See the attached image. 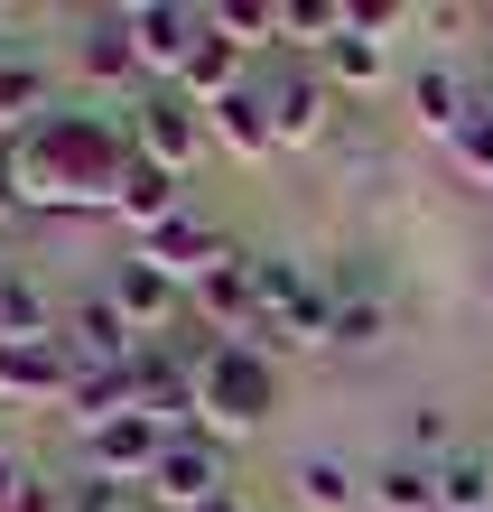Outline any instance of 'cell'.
<instances>
[{"instance_id":"obj_13","label":"cell","mask_w":493,"mask_h":512,"mask_svg":"<svg viewBox=\"0 0 493 512\" xmlns=\"http://www.w3.org/2000/svg\"><path fill=\"white\" fill-rule=\"evenodd\" d=\"M75 66H84V84H140V47H131V19L121 10H94L84 19V38H75Z\"/></svg>"},{"instance_id":"obj_23","label":"cell","mask_w":493,"mask_h":512,"mask_svg":"<svg viewBox=\"0 0 493 512\" xmlns=\"http://www.w3.org/2000/svg\"><path fill=\"white\" fill-rule=\"evenodd\" d=\"M438 512H493V457L484 447H456L438 466Z\"/></svg>"},{"instance_id":"obj_1","label":"cell","mask_w":493,"mask_h":512,"mask_svg":"<svg viewBox=\"0 0 493 512\" xmlns=\"http://www.w3.org/2000/svg\"><path fill=\"white\" fill-rule=\"evenodd\" d=\"M131 159H140L131 122L121 112H84V103H56L47 122L10 131V177H19L28 215H112Z\"/></svg>"},{"instance_id":"obj_19","label":"cell","mask_w":493,"mask_h":512,"mask_svg":"<svg viewBox=\"0 0 493 512\" xmlns=\"http://www.w3.org/2000/svg\"><path fill=\"white\" fill-rule=\"evenodd\" d=\"M205 122H214V140H224L233 159H270V149H280V131H270V103H261V84H242V94H233V103H214Z\"/></svg>"},{"instance_id":"obj_29","label":"cell","mask_w":493,"mask_h":512,"mask_svg":"<svg viewBox=\"0 0 493 512\" xmlns=\"http://www.w3.org/2000/svg\"><path fill=\"white\" fill-rule=\"evenodd\" d=\"M56 512H131V494H121L112 475L84 466V475H66V485H56Z\"/></svg>"},{"instance_id":"obj_36","label":"cell","mask_w":493,"mask_h":512,"mask_svg":"<svg viewBox=\"0 0 493 512\" xmlns=\"http://www.w3.org/2000/svg\"><path fill=\"white\" fill-rule=\"evenodd\" d=\"M10 56H19V47H10V38H0V66H10Z\"/></svg>"},{"instance_id":"obj_28","label":"cell","mask_w":493,"mask_h":512,"mask_svg":"<svg viewBox=\"0 0 493 512\" xmlns=\"http://www.w3.org/2000/svg\"><path fill=\"white\" fill-rule=\"evenodd\" d=\"M400 457H419V466H447L456 457V438H447V410H410V429H400Z\"/></svg>"},{"instance_id":"obj_25","label":"cell","mask_w":493,"mask_h":512,"mask_svg":"<svg viewBox=\"0 0 493 512\" xmlns=\"http://www.w3.org/2000/svg\"><path fill=\"white\" fill-rule=\"evenodd\" d=\"M28 336H66V317H47V298H38V280H19L0 289V345H28Z\"/></svg>"},{"instance_id":"obj_18","label":"cell","mask_w":493,"mask_h":512,"mask_svg":"<svg viewBox=\"0 0 493 512\" xmlns=\"http://www.w3.org/2000/svg\"><path fill=\"white\" fill-rule=\"evenodd\" d=\"M242 84H252V75H242V47H233V38H214V19H205V47L187 56V75H177V94L214 112V103H233Z\"/></svg>"},{"instance_id":"obj_9","label":"cell","mask_w":493,"mask_h":512,"mask_svg":"<svg viewBox=\"0 0 493 512\" xmlns=\"http://www.w3.org/2000/svg\"><path fill=\"white\" fill-rule=\"evenodd\" d=\"M261 103H270V131H280V149H317L326 131H335V84L326 75H307V66H280L261 84Z\"/></svg>"},{"instance_id":"obj_33","label":"cell","mask_w":493,"mask_h":512,"mask_svg":"<svg viewBox=\"0 0 493 512\" xmlns=\"http://www.w3.org/2000/svg\"><path fill=\"white\" fill-rule=\"evenodd\" d=\"M19 475H28V466L10 457V447H0V494H10V485H19Z\"/></svg>"},{"instance_id":"obj_22","label":"cell","mask_w":493,"mask_h":512,"mask_svg":"<svg viewBox=\"0 0 493 512\" xmlns=\"http://www.w3.org/2000/svg\"><path fill=\"white\" fill-rule=\"evenodd\" d=\"M317 75L335 84V94H373V84L391 75V47H373V38H354V28H345V38L317 56Z\"/></svg>"},{"instance_id":"obj_3","label":"cell","mask_w":493,"mask_h":512,"mask_svg":"<svg viewBox=\"0 0 493 512\" xmlns=\"http://www.w3.org/2000/svg\"><path fill=\"white\" fill-rule=\"evenodd\" d=\"M121 122H131V149H140L149 168H168V177H187V168L205 159V140H214L205 103H187L177 84H149V94H131V103H121Z\"/></svg>"},{"instance_id":"obj_7","label":"cell","mask_w":493,"mask_h":512,"mask_svg":"<svg viewBox=\"0 0 493 512\" xmlns=\"http://www.w3.org/2000/svg\"><path fill=\"white\" fill-rule=\"evenodd\" d=\"M168 419H149V410H121V419H103V429H84V466L94 475H112V485H149L159 475V457H168Z\"/></svg>"},{"instance_id":"obj_37","label":"cell","mask_w":493,"mask_h":512,"mask_svg":"<svg viewBox=\"0 0 493 512\" xmlns=\"http://www.w3.org/2000/svg\"><path fill=\"white\" fill-rule=\"evenodd\" d=\"M484 308H493V270H484Z\"/></svg>"},{"instance_id":"obj_4","label":"cell","mask_w":493,"mask_h":512,"mask_svg":"<svg viewBox=\"0 0 493 512\" xmlns=\"http://www.w3.org/2000/svg\"><path fill=\"white\" fill-rule=\"evenodd\" d=\"M103 298L121 308V326H131L140 345H149V336H177V326H187V280H168V270L149 261V252H121V261H112V280H103Z\"/></svg>"},{"instance_id":"obj_15","label":"cell","mask_w":493,"mask_h":512,"mask_svg":"<svg viewBox=\"0 0 493 512\" xmlns=\"http://www.w3.org/2000/svg\"><path fill=\"white\" fill-rule=\"evenodd\" d=\"M177 187H187V177H168V168L131 159V177H121V205H112V215H121V224H131L140 243H149L159 224H177V215H187V196H177Z\"/></svg>"},{"instance_id":"obj_34","label":"cell","mask_w":493,"mask_h":512,"mask_svg":"<svg viewBox=\"0 0 493 512\" xmlns=\"http://www.w3.org/2000/svg\"><path fill=\"white\" fill-rule=\"evenodd\" d=\"M205 512H252V503H242V494H214V503H205Z\"/></svg>"},{"instance_id":"obj_10","label":"cell","mask_w":493,"mask_h":512,"mask_svg":"<svg viewBox=\"0 0 493 512\" xmlns=\"http://www.w3.org/2000/svg\"><path fill=\"white\" fill-rule=\"evenodd\" d=\"M131 410H149V419H168V429H187V410H196V364L177 354V336H149L140 354H131Z\"/></svg>"},{"instance_id":"obj_21","label":"cell","mask_w":493,"mask_h":512,"mask_svg":"<svg viewBox=\"0 0 493 512\" xmlns=\"http://www.w3.org/2000/svg\"><path fill=\"white\" fill-rule=\"evenodd\" d=\"M391 345V298H345L326 308V354H382Z\"/></svg>"},{"instance_id":"obj_32","label":"cell","mask_w":493,"mask_h":512,"mask_svg":"<svg viewBox=\"0 0 493 512\" xmlns=\"http://www.w3.org/2000/svg\"><path fill=\"white\" fill-rule=\"evenodd\" d=\"M419 28H438V38H456V28H475V10H447V0H428Z\"/></svg>"},{"instance_id":"obj_2","label":"cell","mask_w":493,"mask_h":512,"mask_svg":"<svg viewBox=\"0 0 493 512\" xmlns=\"http://www.w3.org/2000/svg\"><path fill=\"white\" fill-rule=\"evenodd\" d=\"M270 410H280V364H270L261 345L224 336L196 364V429L205 438H242V429H261Z\"/></svg>"},{"instance_id":"obj_8","label":"cell","mask_w":493,"mask_h":512,"mask_svg":"<svg viewBox=\"0 0 493 512\" xmlns=\"http://www.w3.org/2000/svg\"><path fill=\"white\" fill-rule=\"evenodd\" d=\"M187 317H196V326H214V336H252V326H261V261L233 243V252H224V261H214L205 280L187 289Z\"/></svg>"},{"instance_id":"obj_27","label":"cell","mask_w":493,"mask_h":512,"mask_svg":"<svg viewBox=\"0 0 493 512\" xmlns=\"http://www.w3.org/2000/svg\"><path fill=\"white\" fill-rule=\"evenodd\" d=\"M345 28L373 38V47H391L400 28H419V10H410V0H345Z\"/></svg>"},{"instance_id":"obj_26","label":"cell","mask_w":493,"mask_h":512,"mask_svg":"<svg viewBox=\"0 0 493 512\" xmlns=\"http://www.w3.org/2000/svg\"><path fill=\"white\" fill-rule=\"evenodd\" d=\"M345 38V0H280V47H335Z\"/></svg>"},{"instance_id":"obj_35","label":"cell","mask_w":493,"mask_h":512,"mask_svg":"<svg viewBox=\"0 0 493 512\" xmlns=\"http://www.w3.org/2000/svg\"><path fill=\"white\" fill-rule=\"evenodd\" d=\"M10 280H19V270H10V261H0V289H10Z\"/></svg>"},{"instance_id":"obj_20","label":"cell","mask_w":493,"mask_h":512,"mask_svg":"<svg viewBox=\"0 0 493 512\" xmlns=\"http://www.w3.org/2000/svg\"><path fill=\"white\" fill-rule=\"evenodd\" d=\"M363 485H373V512H438V466L419 457H382Z\"/></svg>"},{"instance_id":"obj_24","label":"cell","mask_w":493,"mask_h":512,"mask_svg":"<svg viewBox=\"0 0 493 512\" xmlns=\"http://www.w3.org/2000/svg\"><path fill=\"white\" fill-rule=\"evenodd\" d=\"M205 19H214V38H233L242 56L280 47V0H205Z\"/></svg>"},{"instance_id":"obj_5","label":"cell","mask_w":493,"mask_h":512,"mask_svg":"<svg viewBox=\"0 0 493 512\" xmlns=\"http://www.w3.org/2000/svg\"><path fill=\"white\" fill-rule=\"evenodd\" d=\"M131 47H140V75L149 84H177L187 75V56L205 47V10H187V0H131Z\"/></svg>"},{"instance_id":"obj_16","label":"cell","mask_w":493,"mask_h":512,"mask_svg":"<svg viewBox=\"0 0 493 512\" xmlns=\"http://www.w3.org/2000/svg\"><path fill=\"white\" fill-rule=\"evenodd\" d=\"M289 494H298L307 512H373V485H363L345 457H298V466H289Z\"/></svg>"},{"instance_id":"obj_6","label":"cell","mask_w":493,"mask_h":512,"mask_svg":"<svg viewBox=\"0 0 493 512\" xmlns=\"http://www.w3.org/2000/svg\"><path fill=\"white\" fill-rule=\"evenodd\" d=\"M214 494H233V475H224V438L177 429V438H168V457H159V475H149V503H168V512H205Z\"/></svg>"},{"instance_id":"obj_30","label":"cell","mask_w":493,"mask_h":512,"mask_svg":"<svg viewBox=\"0 0 493 512\" xmlns=\"http://www.w3.org/2000/svg\"><path fill=\"white\" fill-rule=\"evenodd\" d=\"M447 159H456V168H466V177H475V187H493V112H475V122H466V131H456V140H447Z\"/></svg>"},{"instance_id":"obj_12","label":"cell","mask_w":493,"mask_h":512,"mask_svg":"<svg viewBox=\"0 0 493 512\" xmlns=\"http://www.w3.org/2000/svg\"><path fill=\"white\" fill-rule=\"evenodd\" d=\"M66 391H75V354H66V336L0 345V401H66Z\"/></svg>"},{"instance_id":"obj_17","label":"cell","mask_w":493,"mask_h":512,"mask_svg":"<svg viewBox=\"0 0 493 512\" xmlns=\"http://www.w3.org/2000/svg\"><path fill=\"white\" fill-rule=\"evenodd\" d=\"M410 112H419L438 140H456V131L475 122V84L456 75V66H419V75H410Z\"/></svg>"},{"instance_id":"obj_14","label":"cell","mask_w":493,"mask_h":512,"mask_svg":"<svg viewBox=\"0 0 493 512\" xmlns=\"http://www.w3.org/2000/svg\"><path fill=\"white\" fill-rule=\"evenodd\" d=\"M140 252H149V261H159V270H168V280H187V289H196V280H205V270H214V261H224L233 243H224V233H214V224H196V215H177V224H159V233H149V243H140Z\"/></svg>"},{"instance_id":"obj_31","label":"cell","mask_w":493,"mask_h":512,"mask_svg":"<svg viewBox=\"0 0 493 512\" xmlns=\"http://www.w3.org/2000/svg\"><path fill=\"white\" fill-rule=\"evenodd\" d=\"M0 512H56V485H47V475H38V466H28V475H19V485H10V494H0Z\"/></svg>"},{"instance_id":"obj_11","label":"cell","mask_w":493,"mask_h":512,"mask_svg":"<svg viewBox=\"0 0 493 512\" xmlns=\"http://www.w3.org/2000/svg\"><path fill=\"white\" fill-rule=\"evenodd\" d=\"M66 354H75V373H131L140 336L121 326V308L94 289V298H75V317H66Z\"/></svg>"}]
</instances>
